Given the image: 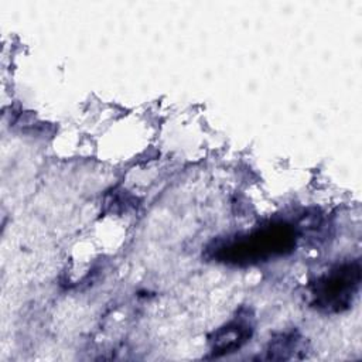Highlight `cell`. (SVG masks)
<instances>
[{
	"instance_id": "cell-1",
	"label": "cell",
	"mask_w": 362,
	"mask_h": 362,
	"mask_svg": "<svg viewBox=\"0 0 362 362\" xmlns=\"http://www.w3.org/2000/svg\"><path fill=\"white\" fill-rule=\"evenodd\" d=\"M359 284V260L338 264L311 283L313 305L325 313H341L352 304Z\"/></svg>"
},
{
	"instance_id": "cell-2",
	"label": "cell",
	"mask_w": 362,
	"mask_h": 362,
	"mask_svg": "<svg viewBox=\"0 0 362 362\" xmlns=\"http://www.w3.org/2000/svg\"><path fill=\"white\" fill-rule=\"evenodd\" d=\"M252 335V324L242 317L218 328L209 338L212 356H222L238 351Z\"/></svg>"
},
{
	"instance_id": "cell-3",
	"label": "cell",
	"mask_w": 362,
	"mask_h": 362,
	"mask_svg": "<svg viewBox=\"0 0 362 362\" xmlns=\"http://www.w3.org/2000/svg\"><path fill=\"white\" fill-rule=\"evenodd\" d=\"M300 342L301 338L297 332H284L274 337L273 339H270L266 349L267 359L286 361L294 358L296 352L300 351Z\"/></svg>"
}]
</instances>
